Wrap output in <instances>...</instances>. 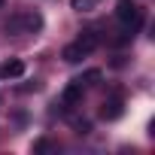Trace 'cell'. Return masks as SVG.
<instances>
[{
	"instance_id": "7a4b0ae2",
	"label": "cell",
	"mask_w": 155,
	"mask_h": 155,
	"mask_svg": "<svg viewBox=\"0 0 155 155\" xmlns=\"http://www.w3.org/2000/svg\"><path fill=\"white\" fill-rule=\"evenodd\" d=\"M43 21H40V15H34V12H25V15H15V18H9L6 21V31H12V34H21V28H28V31H37Z\"/></svg>"
},
{
	"instance_id": "277c9868",
	"label": "cell",
	"mask_w": 155,
	"mask_h": 155,
	"mask_svg": "<svg viewBox=\"0 0 155 155\" xmlns=\"http://www.w3.org/2000/svg\"><path fill=\"white\" fill-rule=\"evenodd\" d=\"M88 52H85V46L76 40V43H70V46H64V61L67 64H76V61H82Z\"/></svg>"
},
{
	"instance_id": "5b68a950",
	"label": "cell",
	"mask_w": 155,
	"mask_h": 155,
	"mask_svg": "<svg viewBox=\"0 0 155 155\" xmlns=\"http://www.w3.org/2000/svg\"><path fill=\"white\" fill-rule=\"evenodd\" d=\"M21 73H25V64L18 58H12V61H6L3 67H0V76H3V79H18Z\"/></svg>"
},
{
	"instance_id": "3957f363",
	"label": "cell",
	"mask_w": 155,
	"mask_h": 155,
	"mask_svg": "<svg viewBox=\"0 0 155 155\" xmlns=\"http://www.w3.org/2000/svg\"><path fill=\"white\" fill-rule=\"evenodd\" d=\"M79 101H82V82H79V79H73V82L64 88V94H61V104L70 110V107H76Z\"/></svg>"
},
{
	"instance_id": "ba28073f",
	"label": "cell",
	"mask_w": 155,
	"mask_h": 155,
	"mask_svg": "<svg viewBox=\"0 0 155 155\" xmlns=\"http://www.w3.org/2000/svg\"><path fill=\"white\" fill-rule=\"evenodd\" d=\"M70 3H73V9L85 12V9H94V3H97V0H70Z\"/></svg>"
},
{
	"instance_id": "9c48e42d",
	"label": "cell",
	"mask_w": 155,
	"mask_h": 155,
	"mask_svg": "<svg viewBox=\"0 0 155 155\" xmlns=\"http://www.w3.org/2000/svg\"><path fill=\"white\" fill-rule=\"evenodd\" d=\"M0 6H3V0H0Z\"/></svg>"
},
{
	"instance_id": "52a82bcc",
	"label": "cell",
	"mask_w": 155,
	"mask_h": 155,
	"mask_svg": "<svg viewBox=\"0 0 155 155\" xmlns=\"http://www.w3.org/2000/svg\"><path fill=\"white\" fill-rule=\"evenodd\" d=\"M97 79H101V70H88L85 76H79V82H82V85H94Z\"/></svg>"
},
{
	"instance_id": "6da1fadb",
	"label": "cell",
	"mask_w": 155,
	"mask_h": 155,
	"mask_svg": "<svg viewBox=\"0 0 155 155\" xmlns=\"http://www.w3.org/2000/svg\"><path fill=\"white\" fill-rule=\"evenodd\" d=\"M116 15H119V21H122L125 28H131V31H137V28L143 25V9L134 3V0H119Z\"/></svg>"
},
{
	"instance_id": "8992f818",
	"label": "cell",
	"mask_w": 155,
	"mask_h": 155,
	"mask_svg": "<svg viewBox=\"0 0 155 155\" xmlns=\"http://www.w3.org/2000/svg\"><path fill=\"white\" fill-rule=\"evenodd\" d=\"M101 116H104V119H119V116H122V101H119V97L107 101L104 110H101Z\"/></svg>"
}]
</instances>
